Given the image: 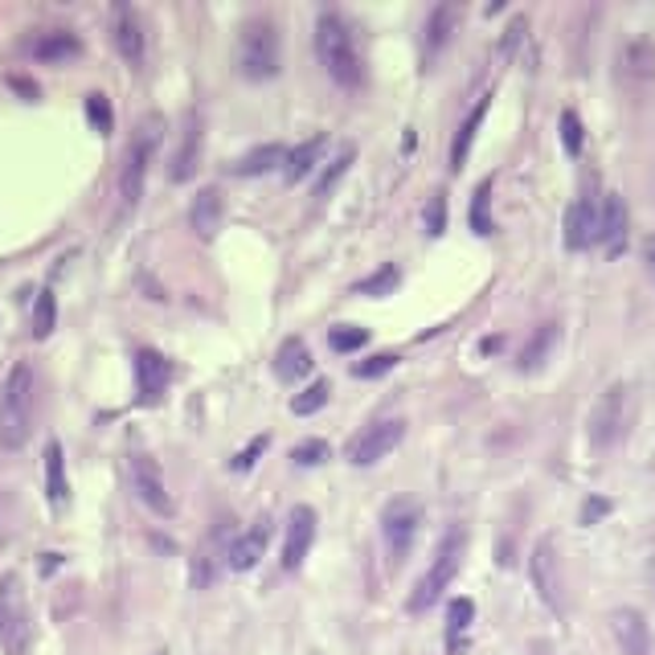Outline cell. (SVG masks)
Returning <instances> with one entry per match:
<instances>
[{"label":"cell","instance_id":"1","mask_svg":"<svg viewBox=\"0 0 655 655\" xmlns=\"http://www.w3.org/2000/svg\"><path fill=\"white\" fill-rule=\"evenodd\" d=\"M316 54H320L324 70H328L336 87L357 90L364 83L361 50H357V37H352L349 21L340 13H320V21H316Z\"/></svg>","mask_w":655,"mask_h":655},{"label":"cell","instance_id":"2","mask_svg":"<svg viewBox=\"0 0 655 655\" xmlns=\"http://www.w3.org/2000/svg\"><path fill=\"white\" fill-rule=\"evenodd\" d=\"M279 66H283V42H279L275 21L271 17H254L238 33V70L250 83H266V78L279 74Z\"/></svg>","mask_w":655,"mask_h":655},{"label":"cell","instance_id":"3","mask_svg":"<svg viewBox=\"0 0 655 655\" xmlns=\"http://www.w3.org/2000/svg\"><path fill=\"white\" fill-rule=\"evenodd\" d=\"M33 426V369L25 361L13 364V373L4 381V393H0V443L17 451L25 447Z\"/></svg>","mask_w":655,"mask_h":655},{"label":"cell","instance_id":"4","mask_svg":"<svg viewBox=\"0 0 655 655\" xmlns=\"http://www.w3.org/2000/svg\"><path fill=\"white\" fill-rule=\"evenodd\" d=\"M463 554H467V533L463 528H451L447 537L438 541L430 569H426L423 578H418V586H414V594H410V611L426 614L430 607H435L438 598H443V590L455 582V574H459V566H463Z\"/></svg>","mask_w":655,"mask_h":655},{"label":"cell","instance_id":"5","mask_svg":"<svg viewBox=\"0 0 655 655\" xmlns=\"http://www.w3.org/2000/svg\"><path fill=\"white\" fill-rule=\"evenodd\" d=\"M161 128H164L161 116H148L144 123L135 128V135H131L128 161H123V173H119L123 205H135L144 197V176H148V164H152V152L161 144Z\"/></svg>","mask_w":655,"mask_h":655},{"label":"cell","instance_id":"6","mask_svg":"<svg viewBox=\"0 0 655 655\" xmlns=\"http://www.w3.org/2000/svg\"><path fill=\"white\" fill-rule=\"evenodd\" d=\"M0 643L9 647V655H25L30 647V611H25V590L17 574L0 582Z\"/></svg>","mask_w":655,"mask_h":655},{"label":"cell","instance_id":"7","mask_svg":"<svg viewBox=\"0 0 655 655\" xmlns=\"http://www.w3.org/2000/svg\"><path fill=\"white\" fill-rule=\"evenodd\" d=\"M418 521H423V509L406 500V495H397L385 504L381 512V537H385V549H390V561L393 566H402L410 554V545L418 537Z\"/></svg>","mask_w":655,"mask_h":655},{"label":"cell","instance_id":"8","mask_svg":"<svg viewBox=\"0 0 655 655\" xmlns=\"http://www.w3.org/2000/svg\"><path fill=\"white\" fill-rule=\"evenodd\" d=\"M402 438H406V418H381V423L364 426L361 435H352L345 455H349V463H357V467H373L390 451H397Z\"/></svg>","mask_w":655,"mask_h":655},{"label":"cell","instance_id":"9","mask_svg":"<svg viewBox=\"0 0 655 655\" xmlns=\"http://www.w3.org/2000/svg\"><path fill=\"white\" fill-rule=\"evenodd\" d=\"M528 574H533V586H537L541 602L554 614L566 611V582H561V561H557V545L549 537L537 541L533 549V561H528Z\"/></svg>","mask_w":655,"mask_h":655},{"label":"cell","instance_id":"10","mask_svg":"<svg viewBox=\"0 0 655 655\" xmlns=\"http://www.w3.org/2000/svg\"><path fill=\"white\" fill-rule=\"evenodd\" d=\"M626 430V385H611L594 402V414H590V438L594 447H611L619 443Z\"/></svg>","mask_w":655,"mask_h":655},{"label":"cell","instance_id":"11","mask_svg":"<svg viewBox=\"0 0 655 655\" xmlns=\"http://www.w3.org/2000/svg\"><path fill=\"white\" fill-rule=\"evenodd\" d=\"M131 488L140 492V500H144L152 512L173 516V495L164 488V476L152 455H131Z\"/></svg>","mask_w":655,"mask_h":655},{"label":"cell","instance_id":"12","mask_svg":"<svg viewBox=\"0 0 655 655\" xmlns=\"http://www.w3.org/2000/svg\"><path fill=\"white\" fill-rule=\"evenodd\" d=\"M619 78L631 90H643L647 83H655V42L652 37H631L619 50Z\"/></svg>","mask_w":655,"mask_h":655},{"label":"cell","instance_id":"13","mask_svg":"<svg viewBox=\"0 0 655 655\" xmlns=\"http://www.w3.org/2000/svg\"><path fill=\"white\" fill-rule=\"evenodd\" d=\"M168 381H173V364L164 361L156 349H140L135 352V393H140V402L152 406V402H161L164 390H168Z\"/></svg>","mask_w":655,"mask_h":655},{"label":"cell","instance_id":"14","mask_svg":"<svg viewBox=\"0 0 655 655\" xmlns=\"http://www.w3.org/2000/svg\"><path fill=\"white\" fill-rule=\"evenodd\" d=\"M611 635L623 655H652V626L635 607H619L611 611Z\"/></svg>","mask_w":655,"mask_h":655},{"label":"cell","instance_id":"15","mask_svg":"<svg viewBox=\"0 0 655 655\" xmlns=\"http://www.w3.org/2000/svg\"><path fill=\"white\" fill-rule=\"evenodd\" d=\"M312 541H316V509L295 504L292 516H287V537H283V569L304 566Z\"/></svg>","mask_w":655,"mask_h":655},{"label":"cell","instance_id":"16","mask_svg":"<svg viewBox=\"0 0 655 655\" xmlns=\"http://www.w3.org/2000/svg\"><path fill=\"white\" fill-rule=\"evenodd\" d=\"M598 226H602V205L594 197H578L566 209V250H586L598 242Z\"/></svg>","mask_w":655,"mask_h":655},{"label":"cell","instance_id":"17","mask_svg":"<svg viewBox=\"0 0 655 655\" xmlns=\"http://www.w3.org/2000/svg\"><path fill=\"white\" fill-rule=\"evenodd\" d=\"M111 37H116V50L131 66L144 62V21L131 4H116L111 9Z\"/></svg>","mask_w":655,"mask_h":655},{"label":"cell","instance_id":"18","mask_svg":"<svg viewBox=\"0 0 655 655\" xmlns=\"http://www.w3.org/2000/svg\"><path fill=\"white\" fill-rule=\"evenodd\" d=\"M626 226H631V218H626V201L619 197V193H607L602 197V226H598V242H602V250L611 254V259H619L626 250Z\"/></svg>","mask_w":655,"mask_h":655},{"label":"cell","instance_id":"19","mask_svg":"<svg viewBox=\"0 0 655 655\" xmlns=\"http://www.w3.org/2000/svg\"><path fill=\"white\" fill-rule=\"evenodd\" d=\"M266 541H271V521L262 516V521H254L242 533V537L230 545V554H226V566L238 569V574H247V569L259 566V557L266 554Z\"/></svg>","mask_w":655,"mask_h":655},{"label":"cell","instance_id":"20","mask_svg":"<svg viewBox=\"0 0 655 655\" xmlns=\"http://www.w3.org/2000/svg\"><path fill=\"white\" fill-rule=\"evenodd\" d=\"M221 214H226V205H221V193L209 185V189H201L197 197H193V209H189V221L193 230H197V238H218L221 230Z\"/></svg>","mask_w":655,"mask_h":655},{"label":"cell","instance_id":"21","mask_svg":"<svg viewBox=\"0 0 655 655\" xmlns=\"http://www.w3.org/2000/svg\"><path fill=\"white\" fill-rule=\"evenodd\" d=\"M197 161H201V116L193 111L189 123H185V140H181V148H176L168 176H173V181H189V176L197 173Z\"/></svg>","mask_w":655,"mask_h":655},{"label":"cell","instance_id":"22","mask_svg":"<svg viewBox=\"0 0 655 655\" xmlns=\"http://www.w3.org/2000/svg\"><path fill=\"white\" fill-rule=\"evenodd\" d=\"M324 148H328V135H312V140H304L299 148H292L287 152V164H283V176L287 181H304L307 173H316V164H320V156H324Z\"/></svg>","mask_w":655,"mask_h":655},{"label":"cell","instance_id":"23","mask_svg":"<svg viewBox=\"0 0 655 655\" xmlns=\"http://www.w3.org/2000/svg\"><path fill=\"white\" fill-rule=\"evenodd\" d=\"M83 54V42L74 37V33H66V30H54V33H42L37 42H33V58L37 62H70V58H78Z\"/></svg>","mask_w":655,"mask_h":655},{"label":"cell","instance_id":"24","mask_svg":"<svg viewBox=\"0 0 655 655\" xmlns=\"http://www.w3.org/2000/svg\"><path fill=\"white\" fill-rule=\"evenodd\" d=\"M275 373L283 381H299L312 373V352H307V345L299 340V336H292V340H283L275 352Z\"/></svg>","mask_w":655,"mask_h":655},{"label":"cell","instance_id":"25","mask_svg":"<svg viewBox=\"0 0 655 655\" xmlns=\"http://www.w3.org/2000/svg\"><path fill=\"white\" fill-rule=\"evenodd\" d=\"M279 164H287V148L262 144V148H254V152H247L242 161H233L230 173L233 176H262V173H271V168H279Z\"/></svg>","mask_w":655,"mask_h":655},{"label":"cell","instance_id":"26","mask_svg":"<svg viewBox=\"0 0 655 655\" xmlns=\"http://www.w3.org/2000/svg\"><path fill=\"white\" fill-rule=\"evenodd\" d=\"M557 324H541V328H533V336H528V345L521 349V369L524 373H533V369H541V364L549 361V352H554L557 345Z\"/></svg>","mask_w":655,"mask_h":655},{"label":"cell","instance_id":"27","mask_svg":"<svg viewBox=\"0 0 655 655\" xmlns=\"http://www.w3.org/2000/svg\"><path fill=\"white\" fill-rule=\"evenodd\" d=\"M455 25H459V9H455V4H435V9H430V21H426V54H430V58L451 42Z\"/></svg>","mask_w":655,"mask_h":655},{"label":"cell","instance_id":"28","mask_svg":"<svg viewBox=\"0 0 655 655\" xmlns=\"http://www.w3.org/2000/svg\"><path fill=\"white\" fill-rule=\"evenodd\" d=\"M45 495H50V504H66V495H70V483H66V459H62V447L58 443H45Z\"/></svg>","mask_w":655,"mask_h":655},{"label":"cell","instance_id":"29","mask_svg":"<svg viewBox=\"0 0 655 655\" xmlns=\"http://www.w3.org/2000/svg\"><path fill=\"white\" fill-rule=\"evenodd\" d=\"M483 116H488V99H480V107L463 119V128H459V135H455V144H451V168L455 173L467 164V152H471V144H476V131L483 128Z\"/></svg>","mask_w":655,"mask_h":655},{"label":"cell","instance_id":"30","mask_svg":"<svg viewBox=\"0 0 655 655\" xmlns=\"http://www.w3.org/2000/svg\"><path fill=\"white\" fill-rule=\"evenodd\" d=\"M492 189H495V181L488 176V181H480V189H476V197H471V230L476 233H488L495 230V218H492Z\"/></svg>","mask_w":655,"mask_h":655},{"label":"cell","instance_id":"31","mask_svg":"<svg viewBox=\"0 0 655 655\" xmlns=\"http://www.w3.org/2000/svg\"><path fill=\"white\" fill-rule=\"evenodd\" d=\"M352 161H357V148H340V152H336L332 161L324 164V173H320V181H316V197H328V193L336 189V181H340V176L349 173L352 168Z\"/></svg>","mask_w":655,"mask_h":655},{"label":"cell","instance_id":"32","mask_svg":"<svg viewBox=\"0 0 655 655\" xmlns=\"http://www.w3.org/2000/svg\"><path fill=\"white\" fill-rule=\"evenodd\" d=\"M214 554H221V528L209 541H205L201 554H197V566H193V582H197V586L214 582V574H218V557H214Z\"/></svg>","mask_w":655,"mask_h":655},{"label":"cell","instance_id":"33","mask_svg":"<svg viewBox=\"0 0 655 655\" xmlns=\"http://www.w3.org/2000/svg\"><path fill=\"white\" fill-rule=\"evenodd\" d=\"M397 283H402V271H397L393 262H385L378 275L361 279L352 292H357V295H390V292H397Z\"/></svg>","mask_w":655,"mask_h":655},{"label":"cell","instance_id":"34","mask_svg":"<svg viewBox=\"0 0 655 655\" xmlns=\"http://www.w3.org/2000/svg\"><path fill=\"white\" fill-rule=\"evenodd\" d=\"M328 393H332V385L328 381H316V385H307L304 393H295L292 397V410L299 414V418H307V414H316V410H324L328 406Z\"/></svg>","mask_w":655,"mask_h":655},{"label":"cell","instance_id":"35","mask_svg":"<svg viewBox=\"0 0 655 655\" xmlns=\"http://www.w3.org/2000/svg\"><path fill=\"white\" fill-rule=\"evenodd\" d=\"M369 345V332L357 328V324H336L332 332H328V349L332 352H357Z\"/></svg>","mask_w":655,"mask_h":655},{"label":"cell","instance_id":"36","mask_svg":"<svg viewBox=\"0 0 655 655\" xmlns=\"http://www.w3.org/2000/svg\"><path fill=\"white\" fill-rule=\"evenodd\" d=\"M54 320H58L54 292H42V295H37V307H33V336H37V340H45V336L54 332Z\"/></svg>","mask_w":655,"mask_h":655},{"label":"cell","instance_id":"37","mask_svg":"<svg viewBox=\"0 0 655 655\" xmlns=\"http://www.w3.org/2000/svg\"><path fill=\"white\" fill-rule=\"evenodd\" d=\"M561 148H566L569 156H582V144H586V131H582V119L578 111H561Z\"/></svg>","mask_w":655,"mask_h":655},{"label":"cell","instance_id":"38","mask_svg":"<svg viewBox=\"0 0 655 655\" xmlns=\"http://www.w3.org/2000/svg\"><path fill=\"white\" fill-rule=\"evenodd\" d=\"M423 221H426V233H430V238H438V233L447 230V193H430Z\"/></svg>","mask_w":655,"mask_h":655},{"label":"cell","instance_id":"39","mask_svg":"<svg viewBox=\"0 0 655 655\" xmlns=\"http://www.w3.org/2000/svg\"><path fill=\"white\" fill-rule=\"evenodd\" d=\"M87 119L95 123L99 135H111V102H107V95H87Z\"/></svg>","mask_w":655,"mask_h":655},{"label":"cell","instance_id":"40","mask_svg":"<svg viewBox=\"0 0 655 655\" xmlns=\"http://www.w3.org/2000/svg\"><path fill=\"white\" fill-rule=\"evenodd\" d=\"M292 459L299 467H320L324 459H328V443H324V438H307V443H299L292 451Z\"/></svg>","mask_w":655,"mask_h":655},{"label":"cell","instance_id":"41","mask_svg":"<svg viewBox=\"0 0 655 655\" xmlns=\"http://www.w3.org/2000/svg\"><path fill=\"white\" fill-rule=\"evenodd\" d=\"M447 619H451V635H463L471 619H476V602L471 598H455L451 607H447Z\"/></svg>","mask_w":655,"mask_h":655},{"label":"cell","instance_id":"42","mask_svg":"<svg viewBox=\"0 0 655 655\" xmlns=\"http://www.w3.org/2000/svg\"><path fill=\"white\" fill-rule=\"evenodd\" d=\"M393 364H397V352H378V357H369V361L352 364V373L369 381V378H381V373H390Z\"/></svg>","mask_w":655,"mask_h":655},{"label":"cell","instance_id":"43","mask_svg":"<svg viewBox=\"0 0 655 655\" xmlns=\"http://www.w3.org/2000/svg\"><path fill=\"white\" fill-rule=\"evenodd\" d=\"M262 451H266V435H259V438H254V443H250V447H247V451H238V455H233V471H250V467H254V463H259V455Z\"/></svg>","mask_w":655,"mask_h":655},{"label":"cell","instance_id":"44","mask_svg":"<svg viewBox=\"0 0 655 655\" xmlns=\"http://www.w3.org/2000/svg\"><path fill=\"white\" fill-rule=\"evenodd\" d=\"M524 25H528V21H524V17H516V21H512V25H509V37H504V45H500V54H504V58H509L512 50H516V45H521V37H524Z\"/></svg>","mask_w":655,"mask_h":655},{"label":"cell","instance_id":"45","mask_svg":"<svg viewBox=\"0 0 655 655\" xmlns=\"http://www.w3.org/2000/svg\"><path fill=\"white\" fill-rule=\"evenodd\" d=\"M607 512H611V500H586V512H582V524H594L598 516H607Z\"/></svg>","mask_w":655,"mask_h":655},{"label":"cell","instance_id":"46","mask_svg":"<svg viewBox=\"0 0 655 655\" xmlns=\"http://www.w3.org/2000/svg\"><path fill=\"white\" fill-rule=\"evenodd\" d=\"M643 259H647V271L655 279V238H647V247H643Z\"/></svg>","mask_w":655,"mask_h":655},{"label":"cell","instance_id":"47","mask_svg":"<svg viewBox=\"0 0 655 655\" xmlns=\"http://www.w3.org/2000/svg\"><path fill=\"white\" fill-rule=\"evenodd\" d=\"M13 87L25 90V95H37V87H33V83H25V78H13Z\"/></svg>","mask_w":655,"mask_h":655},{"label":"cell","instance_id":"48","mask_svg":"<svg viewBox=\"0 0 655 655\" xmlns=\"http://www.w3.org/2000/svg\"><path fill=\"white\" fill-rule=\"evenodd\" d=\"M647 586H652V594H655V554H652V561H647Z\"/></svg>","mask_w":655,"mask_h":655}]
</instances>
